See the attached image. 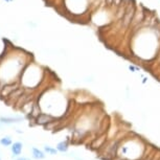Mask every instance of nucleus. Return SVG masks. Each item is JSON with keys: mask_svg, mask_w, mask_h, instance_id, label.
Here are the masks:
<instances>
[{"mask_svg": "<svg viewBox=\"0 0 160 160\" xmlns=\"http://www.w3.org/2000/svg\"><path fill=\"white\" fill-rule=\"evenodd\" d=\"M136 13V7L133 3L127 5V7L124 9V13L121 17V24L124 28H128L129 26H131L133 22V18Z\"/></svg>", "mask_w": 160, "mask_h": 160, "instance_id": "1", "label": "nucleus"}, {"mask_svg": "<svg viewBox=\"0 0 160 160\" xmlns=\"http://www.w3.org/2000/svg\"><path fill=\"white\" fill-rule=\"evenodd\" d=\"M17 88H19V87H18L17 83L5 84L4 86L1 88V90H0V96H1V97H5V99H7V97L9 96V95L11 94L13 91H15Z\"/></svg>", "mask_w": 160, "mask_h": 160, "instance_id": "2", "label": "nucleus"}, {"mask_svg": "<svg viewBox=\"0 0 160 160\" xmlns=\"http://www.w3.org/2000/svg\"><path fill=\"white\" fill-rule=\"evenodd\" d=\"M55 118L53 116H50L49 114H45V113H40L38 116L36 117V121L38 124H46L51 122Z\"/></svg>", "mask_w": 160, "mask_h": 160, "instance_id": "3", "label": "nucleus"}, {"mask_svg": "<svg viewBox=\"0 0 160 160\" xmlns=\"http://www.w3.org/2000/svg\"><path fill=\"white\" fill-rule=\"evenodd\" d=\"M22 147H23V144H22L21 142H19V141L14 142L13 144H12V152H13L14 156H19L20 154H21Z\"/></svg>", "mask_w": 160, "mask_h": 160, "instance_id": "4", "label": "nucleus"}, {"mask_svg": "<svg viewBox=\"0 0 160 160\" xmlns=\"http://www.w3.org/2000/svg\"><path fill=\"white\" fill-rule=\"evenodd\" d=\"M22 120L21 117H0V122L2 124H13V122H19Z\"/></svg>", "mask_w": 160, "mask_h": 160, "instance_id": "5", "label": "nucleus"}, {"mask_svg": "<svg viewBox=\"0 0 160 160\" xmlns=\"http://www.w3.org/2000/svg\"><path fill=\"white\" fill-rule=\"evenodd\" d=\"M33 156H34V158H36V159H43V158H45L44 153H43L42 151H40L39 149H36V147L33 149Z\"/></svg>", "mask_w": 160, "mask_h": 160, "instance_id": "6", "label": "nucleus"}, {"mask_svg": "<svg viewBox=\"0 0 160 160\" xmlns=\"http://www.w3.org/2000/svg\"><path fill=\"white\" fill-rule=\"evenodd\" d=\"M57 150L60 152H66L68 150V142L67 141H62V142H59L57 145Z\"/></svg>", "mask_w": 160, "mask_h": 160, "instance_id": "7", "label": "nucleus"}, {"mask_svg": "<svg viewBox=\"0 0 160 160\" xmlns=\"http://www.w3.org/2000/svg\"><path fill=\"white\" fill-rule=\"evenodd\" d=\"M0 143L3 145V147H9L12 144V139L11 137H3V138L0 139Z\"/></svg>", "mask_w": 160, "mask_h": 160, "instance_id": "8", "label": "nucleus"}, {"mask_svg": "<svg viewBox=\"0 0 160 160\" xmlns=\"http://www.w3.org/2000/svg\"><path fill=\"white\" fill-rule=\"evenodd\" d=\"M45 151H46L47 153L51 154V155H53V154L57 153V150H56V149H51L50 147H45Z\"/></svg>", "mask_w": 160, "mask_h": 160, "instance_id": "9", "label": "nucleus"}, {"mask_svg": "<svg viewBox=\"0 0 160 160\" xmlns=\"http://www.w3.org/2000/svg\"><path fill=\"white\" fill-rule=\"evenodd\" d=\"M104 1H105V4L107 7H112V4L114 3V0H104Z\"/></svg>", "mask_w": 160, "mask_h": 160, "instance_id": "10", "label": "nucleus"}, {"mask_svg": "<svg viewBox=\"0 0 160 160\" xmlns=\"http://www.w3.org/2000/svg\"><path fill=\"white\" fill-rule=\"evenodd\" d=\"M129 69H130L132 72H136V71H138V68L135 67V66H133V65H130V66H129Z\"/></svg>", "mask_w": 160, "mask_h": 160, "instance_id": "11", "label": "nucleus"}, {"mask_svg": "<svg viewBox=\"0 0 160 160\" xmlns=\"http://www.w3.org/2000/svg\"><path fill=\"white\" fill-rule=\"evenodd\" d=\"M17 160H30V159H28V158H24V157H22V158H18Z\"/></svg>", "mask_w": 160, "mask_h": 160, "instance_id": "12", "label": "nucleus"}]
</instances>
